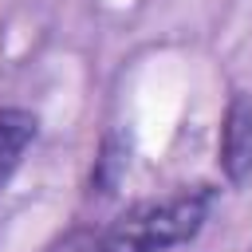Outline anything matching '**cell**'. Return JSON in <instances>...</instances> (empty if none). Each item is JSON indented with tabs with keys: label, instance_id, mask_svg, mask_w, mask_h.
<instances>
[{
	"label": "cell",
	"instance_id": "obj_4",
	"mask_svg": "<svg viewBox=\"0 0 252 252\" xmlns=\"http://www.w3.org/2000/svg\"><path fill=\"white\" fill-rule=\"evenodd\" d=\"M122 165H126V154H114V138H106L102 158H98V169H94V185H98V193H110V189H114Z\"/></svg>",
	"mask_w": 252,
	"mask_h": 252
},
{
	"label": "cell",
	"instance_id": "obj_3",
	"mask_svg": "<svg viewBox=\"0 0 252 252\" xmlns=\"http://www.w3.org/2000/svg\"><path fill=\"white\" fill-rule=\"evenodd\" d=\"M39 118L24 106H0V189L8 185V177L16 173L24 150L35 142Z\"/></svg>",
	"mask_w": 252,
	"mask_h": 252
},
{
	"label": "cell",
	"instance_id": "obj_6",
	"mask_svg": "<svg viewBox=\"0 0 252 252\" xmlns=\"http://www.w3.org/2000/svg\"><path fill=\"white\" fill-rule=\"evenodd\" d=\"M248 252H252V248H248Z\"/></svg>",
	"mask_w": 252,
	"mask_h": 252
},
{
	"label": "cell",
	"instance_id": "obj_1",
	"mask_svg": "<svg viewBox=\"0 0 252 252\" xmlns=\"http://www.w3.org/2000/svg\"><path fill=\"white\" fill-rule=\"evenodd\" d=\"M209 209H213L209 185L177 189L161 201H142L126 209L98 236V252H169L201 232V224L209 220Z\"/></svg>",
	"mask_w": 252,
	"mask_h": 252
},
{
	"label": "cell",
	"instance_id": "obj_2",
	"mask_svg": "<svg viewBox=\"0 0 252 252\" xmlns=\"http://www.w3.org/2000/svg\"><path fill=\"white\" fill-rule=\"evenodd\" d=\"M220 169L232 185L252 177V94H236L228 102L220 126Z\"/></svg>",
	"mask_w": 252,
	"mask_h": 252
},
{
	"label": "cell",
	"instance_id": "obj_5",
	"mask_svg": "<svg viewBox=\"0 0 252 252\" xmlns=\"http://www.w3.org/2000/svg\"><path fill=\"white\" fill-rule=\"evenodd\" d=\"M51 252H98V236H94V232H71V236H63Z\"/></svg>",
	"mask_w": 252,
	"mask_h": 252
}]
</instances>
